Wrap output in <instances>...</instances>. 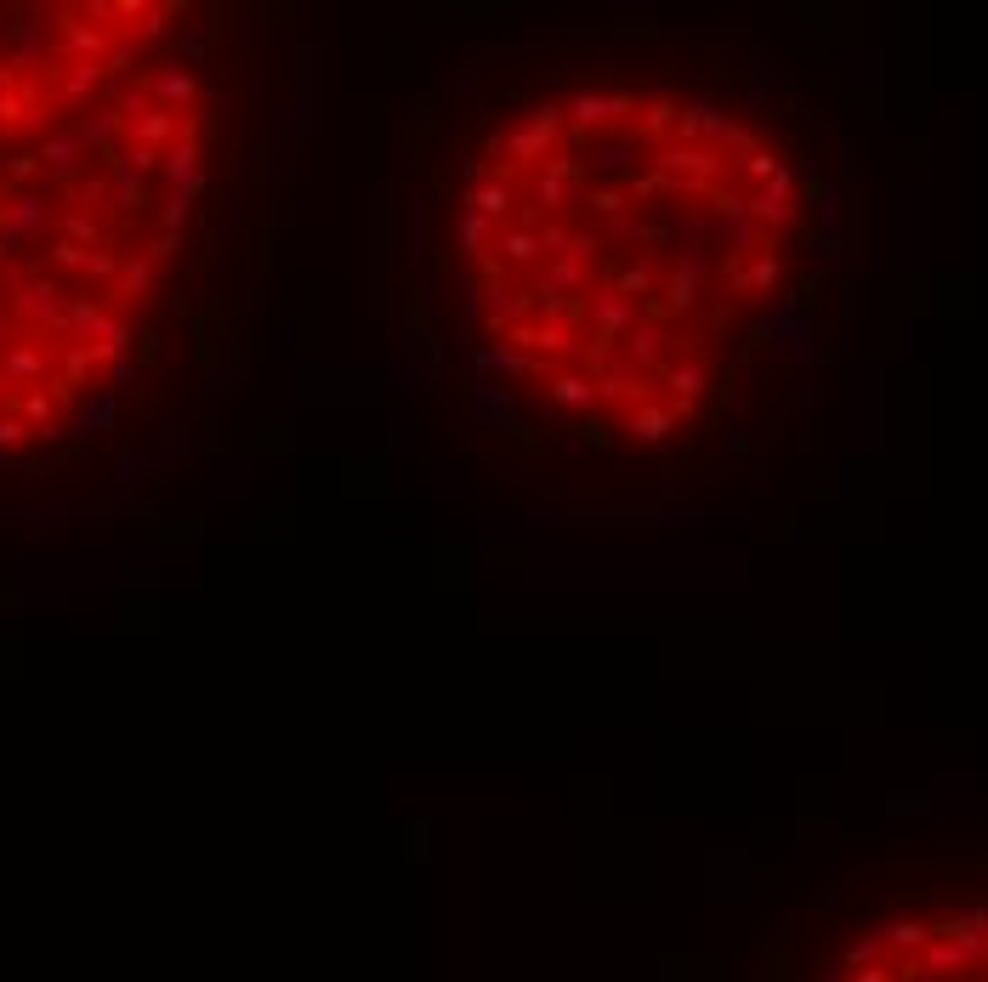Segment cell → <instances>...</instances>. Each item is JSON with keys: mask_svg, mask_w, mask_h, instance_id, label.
<instances>
[{"mask_svg": "<svg viewBox=\"0 0 988 982\" xmlns=\"http://www.w3.org/2000/svg\"><path fill=\"white\" fill-rule=\"evenodd\" d=\"M18 438H29V426L23 421H0V443H18Z\"/></svg>", "mask_w": 988, "mask_h": 982, "instance_id": "484cf974", "label": "cell"}, {"mask_svg": "<svg viewBox=\"0 0 988 982\" xmlns=\"http://www.w3.org/2000/svg\"><path fill=\"white\" fill-rule=\"evenodd\" d=\"M131 131H137L142 142H159V137H171V131H177V120H171V114H148V120H137Z\"/></svg>", "mask_w": 988, "mask_h": 982, "instance_id": "d6986e66", "label": "cell"}, {"mask_svg": "<svg viewBox=\"0 0 988 982\" xmlns=\"http://www.w3.org/2000/svg\"><path fill=\"white\" fill-rule=\"evenodd\" d=\"M659 352H665V335H659V330H636L631 335V364L659 369Z\"/></svg>", "mask_w": 988, "mask_h": 982, "instance_id": "9a60e30c", "label": "cell"}, {"mask_svg": "<svg viewBox=\"0 0 988 982\" xmlns=\"http://www.w3.org/2000/svg\"><path fill=\"white\" fill-rule=\"evenodd\" d=\"M512 341H517V347L563 352V347H574V330H568V324H551V330H529V324H523V330H512Z\"/></svg>", "mask_w": 988, "mask_h": 982, "instance_id": "ba28073f", "label": "cell"}, {"mask_svg": "<svg viewBox=\"0 0 988 982\" xmlns=\"http://www.w3.org/2000/svg\"><path fill=\"white\" fill-rule=\"evenodd\" d=\"M500 250H506V262H540V233L534 228H512L506 239H500Z\"/></svg>", "mask_w": 988, "mask_h": 982, "instance_id": "7c38bea8", "label": "cell"}, {"mask_svg": "<svg viewBox=\"0 0 988 982\" xmlns=\"http://www.w3.org/2000/svg\"><path fill=\"white\" fill-rule=\"evenodd\" d=\"M631 432L642 443H665L676 432V415H671V409H653L648 404V409H636V415H631Z\"/></svg>", "mask_w": 988, "mask_h": 982, "instance_id": "8992f818", "label": "cell"}, {"mask_svg": "<svg viewBox=\"0 0 988 982\" xmlns=\"http://www.w3.org/2000/svg\"><path fill=\"white\" fill-rule=\"evenodd\" d=\"M125 284H131V290H148V284H154V273H148L142 262H131V267H125Z\"/></svg>", "mask_w": 988, "mask_h": 982, "instance_id": "603a6c76", "label": "cell"}, {"mask_svg": "<svg viewBox=\"0 0 988 982\" xmlns=\"http://www.w3.org/2000/svg\"><path fill=\"white\" fill-rule=\"evenodd\" d=\"M148 86H154L159 97H171V103H188V97H194V80H188V74H154Z\"/></svg>", "mask_w": 988, "mask_h": 982, "instance_id": "2e32d148", "label": "cell"}, {"mask_svg": "<svg viewBox=\"0 0 988 982\" xmlns=\"http://www.w3.org/2000/svg\"><path fill=\"white\" fill-rule=\"evenodd\" d=\"M551 398H557V404L585 409L591 398H597V381H591V375H557V381H551Z\"/></svg>", "mask_w": 988, "mask_h": 982, "instance_id": "9c48e42d", "label": "cell"}, {"mask_svg": "<svg viewBox=\"0 0 988 982\" xmlns=\"http://www.w3.org/2000/svg\"><path fill=\"white\" fill-rule=\"evenodd\" d=\"M886 937H892V943H903V948H920V943H926V926H915V920H909V926H892Z\"/></svg>", "mask_w": 988, "mask_h": 982, "instance_id": "44dd1931", "label": "cell"}, {"mask_svg": "<svg viewBox=\"0 0 988 982\" xmlns=\"http://www.w3.org/2000/svg\"><path fill=\"white\" fill-rule=\"evenodd\" d=\"M591 318H597V341H614V335L631 324V307H625L614 290H602V296H591Z\"/></svg>", "mask_w": 988, "mask_h": 982, "instance_id": "5b68a950", "label": "cell"}, {"mask_svg": "<svg viewBox=\"0 0 988 982\" xmlns=\"http://www.w3.org/2000/svg\"><path fill=\"white\" fill-rule=\"evenodd\" d=\"M466 205H472V216H483V222H489V216H506V211H512V193H506V182H489V188H472V193H466Z\"/></svg>", "mask_w": 988, "mask_h": 982, "instance_id": "52a82bcc", "label": "cell"}, {"mask_svg": "<svg viewBox=\"0 0 988 982\" xmlns=\"http://www.w3.org/2000/svg\"><path fill=\"white\" fill-rule=\"evenodd\" d=\"M631 97L625 91H580L574 103H568V114H574V125H597V120H614V114H631Z\"/></svg>", "mask_w": 988, "mask_h": 982, "instance_id": "7a4b0ae2", "label": "cell"}, {"mask_svg": "<svg viewBox=\"0 0 988 982\" xmlns=\"http://www.w3.org/2000/svg\"><path fill=\"white\" fill-rule=\"evenodd\" d=\"M619 284H625V290H648V284H653V273H648V267H631V273H625Z\"/></svg>", "mask_w": 988, "mask_h": 982, "instance_id": "cb8c5ba5", "label": "cell"}, {"mask_svg": "<svg viewBox=\"0 0 988 982\" xmlns=\"http://www.w3.org/2000/svg\"><path fill=\"white\" fill-rule=\"evenodd\" d=\"M597 398H608V404H614V398H642V381H636V364H625V369H608V375L597 381Z\"/></svg>", "mask_w": 988, "mask_h": 982, "instance_id": "30bf717a", "label": "cell"}, {"mask_svg": "<svg viewBox=\"0 0 988 982\" xmlns=\"http://www.w3.org/2000/svg\"><path fill=\"white\" fill-rule=\"evenodd\" d=\"M563 114L568 108H557V103H546V108H534V125L529 131H517L506 148H512V159H540L551 148V137H557V125H563Z\"/></svg>", "mask_w": 988, "mask_h": 982, "instance_id": "6da1fadb", "label": "cell"}, {"mask_svg": "<svg viewBox=\"0 0 988 982\" xmlns=\"http://www.w3.org/2000/svg\"><path fill=\"white\" fill-rule=\"evenodd\" d=\"M489 313H494V324L529 318L534 313V296H517V290H489Z\"/></svg>", "mask_w": 988, "mask_h": 982, "instance_id": "8fae6325", "label": "cell"}, {"mask_svg": "<svg viewBox=\"0 0 988 982\" xmlns=\"http://www.w3.org/2000/svg\"><path fill=\"white\" fill-rule=\"evenodd\" d=\"M477 369H512V375H523V369H534V364H523L512 347H489V352H477Z\"/></svg>", "mask_w": 988, "mask_h": 982, "instance_id": "e0dca14e", "label": "cell"}, {"mask_svg": "<svg viewBox=\"0 0 988 982\" xmlns=\"http://www.w3.org/2000/svg\"><path fill=\"white\" fill-rule=\"evenodd\" d=\"M665 386H671L676 398H688V404H693V398L705 392V369H699V364H682V369H671V375H665Z\"/></svg>", "mask_w": 988, "mask_h": 982, "instance_id": "5bb4252c", "label": "cell"}, {"mask_svg": "<svg viewBox=\"0 0 988 982\" xmlns=\"http://www.w3.org/2000/svg\"><path fill=\"white\" fill-rule=\"evenodd\" d=\"M6 369H12V375H40V358L35 352H12V364Z\"/></svg>", "mask_w": 988, "mask_h": 982, "instance_id": "7402d4cb", "label": "cell"}, {"mask_svg": "<svg viewBox=\"0 0 988 982\" xmlns=\"http://www.w3.org/2000/svg\"><path fill=\"white\" fill-rule=\"evenodd\" d=\"M602 165H608V171H625V165H631V154H625V148H602Z\"/></svg>", "mask_w": 988, "mask_h": 982, "instance_id": "d4e9b609", "label": "cell"}, {"mask_svg": "<svg viewBox=\"0 0 988 982\" xmlns=\"http://www.w3.org/2000/svg\"><path fill=\"white\" fill-rule=\"evenodd\" d=\"M671 171H688L693 188H705V176L722 171V159L705 154V148H665V154H659V176H671Z\"/></svg>", "mask_w": 988, "mask_h": 982, "instance_id": "3957f363", "label": "cell"}, {"mask_svg": "<svg viewBox=\"0 0 988 982\" xmlns=\"http://www.w3.org/2000/svg\"><path fill=\"white\" fill-rule=\"evenodd\" d=\"M483 245H489V222L466 211V216H460V250H466L472 262H483Z\"/></svg>", "mask_w": 988, "mask_h": 982, "instance_id": "4fadbf2b", "label": "cell"}, {"mask_svg": "<svg viewBox=\"0 0 988 982\" xmlns=\"http://www.w3.org/2000/svg\"><path fill=\"white\" fill-rule=\"evenodd\" d=\"M580 279H585V273H580V262H574V256H563V262L551 267V290H563V296H568V290H580Z\"/></svg>", "mask_w": 988, "mask_h": 982, "instance_id": "ac0fdd59", "label": "cell"}, {"mask_svg": "<svg viewBox=\"0 0 988 982\" xmlns=\"http://www.w3.org/2000/svg\"><path fill=\"white\" fill-rule=\"evenodd\" d=\"M568 193H580V182H574V159H557V165L540 176V211H563Z\"/></svg>", "mask_w": 988, "mask_h": 982, "instance_id": "277c9868", "label": "cell"}, {"mask_svg": "<svg viewBox=\"0 0 988 982\" xmlns=\"http://www.w3.org/2000/svg\"><path fill=\"white\" fill-rule=\"evenodd\" d=\"M671 120H676V108H671V103H648V114H642V131H665Z\"/></svg>", "mask_w": 988, "mask_h": 982, "instance_id": "ffe728a7", "label": "cell"}]
</instances>
